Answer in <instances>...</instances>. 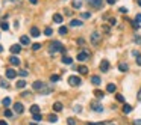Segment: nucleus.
I'll return each instance as SVG.
<instances>
[{
  "mask_svg": "<svg viewBox=\"0 0 141 125\" xmlns=\"http://www.w3.org/2000/svg\"><path fill=\"white\" fill-rule=\"evenodd\" d=\"M30 35H32L33 38H38V36H39V30H38L36 27H32V29H30Z\"/></svg>",
  "mask_w": 141,
  "mask_h": 125,
  "instance_id": "20",
  "label": "nucleus"
},
{
  "mask_svg": "<svg viewBox=\"0 0 141 125\" xmlns=\"http://www.w3.org/2000/svg\"><path fill=\"white\" fill-rule=\"evenodd\" d=\"M20 51H21V45H18V44L11 45V53H12V54H18Z\"/></svg>",
  "mask_w": 141,
  "mask_h": 125,
  "instance_id": "9",
  "label": "nucleus"
},
{
  "mask_svg": "<svg viewBox=\"0 0 141 125\" xmlns=\"http://www.w3.org/2000/svg\"><path fill=\"white\" fill-rule=\"evenodd\" d=\"M27 74H29V72H27V71H24V69H21V71H20V75H21V77H26Z\"/></svg>",
  "mask_w": 141,
  "mask_h": 125,
  "instance_id": "42",
  "label": "nucleus"
},
{
  "mask_svg": "<svg viewBox=\"0 0 141 125\" xmlns=\"http://www.w3.org/2000/svg\"><path fill=\"white\" fill-rule=\"evenodd\" d=\"M6 77H8V78H15V77H17V71H15V69H11V68L6 69Z\"/></svg>",
  "mask_w": 141,
  "mask_h": 125,
  "instance_id": "10",
  "label": "nucleus"
},
{
  "mask_svg": "<svg viewBox=\"0 0 141 125\" xmlns=\"http://www.w3.org/2000/svg\"><path fill=\"white\" fill-rule=\"evenodd\" d=\"M137 65H138V66H141V54H138V56H137Z\"/></svg>",
  "mask_w": 141,
  "mask_h": 125,
  "instance_id": "43",
  "label": "nucleus"
},
{
  "mask_svg": "<svg viewBox=\"0 0 141 125\" xmlns=\"http://www.w3.org/2000/svg\"><path fill=\"white\" fill-rule=\"evenodd\" d=\"M134 125H141V119H137V121H134Z\"/></svg>",
  "mask_w": 141,
  "mask_h": 125,
  "instance_id": "48",
  "label": "nucleus"
},
{
  "mask_svg": "<svg viewBox=\"0 0 141 125\" xmlns=\"http://www.w3.org/2000/svg\"><path fill=\"white\" fill-rule=\"evenodd\" d=\"M129 21H131V20H129ZM131 24H132L134 29H138V27H140V23H137V21H131Z\"/></svg>",
  "mask_w": 141,
  "mask_h": 125,
  "instance_id": "39",
  "label": "nucleus"
},
{
  "mask_svg": "<svg viewBox=\"0 0 141 125\" xmlns=\"http://www.w3.org/2000/svg\"><path fill=\"white\" fill-rule=\"evenodd\" d=\"M131 112H132V106L125 104V106H123V113H125V115H128V113H131Z\"/></svg>",
  "mask_w": 141,
  "mask_h": 125,
  "instance_id": "21",
  "label": "nucleus"
},
{
  "mask_svg": "<svg viewBox=\"0 0 141 125\" xmlns=\"http://www.w3.org/2000/svg\"><path fill=\"white\" fill-rule=\"evenodd\" d=\"M39 48H41V44H38V42L32 44V50H35V51H36V50H39Z\"/></svg>",
  "mask_w": 141,
  "mask_h": 125,
  "instance_id": "37",
  "label": "nucleus"
},
{
  "mask_svg": "<svg viewBox=\"0 0 141 125\" xmlns=\"http://www.w3.org/2000/svg\"><path fill=\"white\" fill-rule=\"evenodd\" d=\"M43 88H44V83L39 81V80H38V81H33V85H32V89H33V91H41Z\"/></svg>",
  "mask_w": 141,
  "mask_h": 125,
  "instance_id": "8",
  "label": "nucleus"
},
{
  "mask_svg": "<svg viewBox=\"0 0 141 125\" xmlns=\"http://www.w3.org/2000/svg\"><path fill=\"white\" fill-rule=\"evenodd\" d=\"M87 2L93 8H102V5H103V0H87Z\"/></svg>",
  "mask_w": 141,
  "mask_h": 125,
  "instance_id": "6",
  "label": "nucleus"
},
{
  "mask_svg": "<svg viewBox=\"0 0 141 125\" xmlns=\"http://www.w3.org/2000/svg\"><path fill=\"white\" fill-rule=\"evenodd\" d=\"M88 57H90V53H88V51H80V53L77 54V57H76V59H77L79 62H85Z\"/></svg>",
  "mask_w": 141,
  "mask_h": 125,
  "instance_id": "4",
  "label": "nucleus"
},
{
  "mask_svg": "<svg viewBox=\"0 0 141 125\" xmlns=\"http://www.w3.org/2000/svg\"><path fill=\"white\" fill-rule=\"evenodd\" d=\"M70 26L71 27H79V26H82V21L80 20H71L70 21Z\"/></svg>",
  "mask_w": 141,
  "mask_h": 125,
  "instance_id": "17",
  "label": "nucleus"
},
{
  "mask_svg": "<svg viewBox=\"0 0 141 125\" xmlns=\"http://www.w3.org/2000/svg\"><path fill=\"white\" fill-rule=\"evenodd\" d=\"M20 42H21L23 45H29V44H30V41H29V36H26V35H23V36L20 38Z\"/></svg>",
  "mask_w": 141,
  "mask_h": 125,
  "instance_id": "15",
  "label": "nucleus"
},
{
  "mask_svg": "<svg viewBox=\"0 0 141 125\" xmlns=\"http://www.w3.org/2000/svg\"><path fill=\"white\" fill-rule=\"evenodd\" d=\"M80 83H82L80 77H77V75H71V77H68V85H70V86L76 88V86H79Z\"/></svg>",
  "mask_w": 141,
  "mask_h": 125,
  "instance_id": "2",
  "label": "nucleus"
},
{
  "mask_svg": "<svg viewBox=\"0 0 141 125\" xmlns=\"http://www.w3.org/2000/svg\"><path fill=\"white\" fill-rule=\"evenodd\" d=\"M76 71H77L79 74H82V75L88 74V68H87V66H84V65H82V66H77V68H76Z\"/></svg>",
  "mask_w": 141,
  "mask_h": 125,
  "instance_id": "13",
  "label": "nucleus"
},
{
  "mask_svg": "<svg viewBox=\"0 0 141 125\" xmlns=\"http://www.w3.org/2000/svg\"><path fill=\"white\" fill-rule=\"evenodd\" d=\"M29 2H30L32 5H36V3H38V0H29Z\"/></svg>",
  "mask_w": 141,
  "mask_h": 125,
  "instance_id": "50",
  "label": "nucleus"
},
{
  "mask_svg": "<svg viewBox=\"0 0 141 125\" xmlns=\"http://www.w3.org/2000/svg\"><path fill=\"white\" fill-rule=\"evenodd\" d=\"M100 41H102V35H100L99 32L91 33V42H93V45H99Z\"/></svg>",
  "mask_w": 141,
  "mask_h": 125,
  "instance_id": "3",
  "label": "nucleus"
},
{
  "mask_svg": "<svg viewBox=\"0 0 141 125\" xmlns=\"http://www.w3.org/2000/svg\"><path fill=\"white\" fill-rule=\"evenodd\" d=\"M32 118H33V121H35V122H39V121H41V119H43V116H41V115H39V113H35V115H33V116H32Z\"/></svg>",
  "mask_w": 141,
  "mask_h": 125,
  "instance_id": "31",
  "label": "nucleus"
},
{
  "mask_svg": "<svg viewBox=\"0 0 141 125\" xmlns=\"http://www.w3.org/2000/svg\"><path fill=\"white\" fill-rule=\"evenodd\" d=\"M90 17H91L90 12H84V14H80V18H84V20H87V18H90Z\"/></svg>",
  "mask_w": 141,
  "mask_h": 125,
  "instance_id": "36",
  "label": "nucleus"
},
{
  "mask_svg": "<svg viewBox=\"0 0 141 125\" xmlns=\"http://www.w3.org/2000/svg\"><path fill=\"white\" fill-rule=\"evenodd\" d=\"M67 30H68V29H67L65 26H61V27H59V30H58V33H59V35H65V33H67Z\"/></svg>",
  "mask_w": 141,
  "mask_h": 125,
  "instance_id": "28",
  "label": "nucleus"
},
{
  "mask_svg": "<svg viewBox=\"0 0 141 125\" xmlns=\"http://www.w3.org/2000/svg\"><path fill=\"white\" fill-rule=\"evenodd\" d=\"M0 125H8V124H6L5 121H0Z\"/></svg>",
  "mask_w": 141,
  "mask_h": 125,
  "instance_id": "53",
  "label": "nucleus"
},
{
  "mask_svg": "<svg viewBox=\"0 0 141 125\" xmlns=\"http://www.w3.org/2000/svg\"><path fill=\"white\" fill-rule=\"evenodd\" d=\"M53 21L58 23V24H61V23H62V15H61V14H55V15H53Z\"/></svg>",
  "mask_w": 141,
  "mask_h": 125,
  "instance_id": "16",
  "label": "nucleus"
},
{
  "mask_svg": "<svg viewBox=\"0 0 141 125\" xmlns=\"http://www.w3.org/2000/svg\"><path fill=\"white\" fill-rule=\"evenodd\" d=\"M0 86H2V88H8V83H6V81H2Z\"/></svg>",
  "mask_w": 141,
  "mask_h": 125,
  "instance_id": "47",
  "label": "nucleus"
},
{
  "mask_svg": "<svg viewBox=\"0 0 141 125\" xmlns=\"http://www.w3.org/2000/svg\"><path fill=\"white\" fill-rule=\"evenodd\" d=\"M2 103H3V106H5V107H9V106H11V98H9V97H6V98H3V101H2Z\"/></svg>",
  "mask_w": 141,
  "mask_h": 125,
  "instance_id": "27",
  "label": "nucleus"
},
{
  "mask_svg": "<svg viewBox=\"0 0 141 125\" xmlns=\"http://www.w3.org/2000/svg\"><path fill=\"white\" fill-rule=\"evenodd\" d=\"M74 112H77V113H79V112H82V107H79V106H76V107H74Z\"/></svg>",
  "mask_w": 141,
  "mask_h": 125,
  "instance_id": "46",
  "label": "nucleus"
},
{
  "mask_svg": "<svg viewBox=\"0 0 141 125\" xmlns=\"http://www.w3.org/2000/svg\"><path fill=\"white\" fill-rule=\"evenodd\" d=\"M0 27H2L3 30H8V29H9V24H8V23H0Z\"/></svg>",
  "mask_w": 141,
  "mask_h": 125,
  "instance_id": "38",
  "label": "nucleus"
},
{
  "mask_svg": "<svg viewBox=\"0 0 141 125\" xmlns=\"http://www.w3.org/2000/svg\"><path fill=\"white\" fill-rule=\"evenodd\" d=\"M30 125H36V124H30Z\"/></svg>",
  "mask_w": 141,
  "mask_h": 125,
  "instance_id": "56",
  "label": "nucleus"
},
{
  "mask_svg": "<svg viewBox=\"0 0 141 125\" xmlns=\"http://www.w3.org/2000/svg\"><path fill=\"white\" fill-rule=\"evenodd\" d=\"M91 83H93L94 86H99V85L102 83V80H100L99 75H93V77H91Z\"/></svg>",
  "mask_w": 141,
  "mask_h": 125,
  "instance_id": "14",
  "label": "nucleus"
},
{
  "mask_svg": "<svg viewBox=\"0 0 141 125\" xmlns=\"http://www.w3.org/2000/svg\"><path fill=\"white\" fill-rule=\"evenodd\" d=\"M91 109H93V110H96V112H99V113H100V112H103V107H102V104H100V103H93V104H91Z\"/></svg>",
  "mask_w": 141,
  "mask_h": 125,
  "instance_id": "11",
  "label": "nucleus"
},
{
  "mask_svg": "<svg viewBox=\"0 0 141 125\" xmlns=\"http://www.w3.org/2000/svg\"><path fill=\"white\" fill-rule=\"evenodd\" d=\"M71 5H73L74 9H80V8H82V0H73Z\"/></svg>",
  "mask_w": 141,
  "mask_h": 125,
  "instance_id": "19",
  "label": "nucleus"
},
{
  "mask_svg": "<svg viewBox=\"0 0 141 125\" xmlns=\"http://www.w3.org/2000/svg\"><path fill=\"white\" fill-rule=\"evenodd\" d=\"M137 3H138V5L141 6V0H137Z\"/></svg>",
  "mask_w": 141,
  "mask_h": 125,
  "instance_id": "54",
  "label": "nucleus"
},
{
  "mask_svg": "<svg viewBox=\"0 0 141 125\" xmlns=\"http://www.w3.org/2000/svg\"><path fill=\"white\" fill-rule=\"evenodd\" d=\"M14 112H15V113H18V115H21V113L24 112L23 104H21V103H15V104H14Z\"/></svg>",
  "mask_w": 141,
  "mask_h": 125,
  "instance_id": "5",
  "label": "nucleus"
},
{
  "mask_svg": "<svg viewBox=\"0 0 141 125\" xmlns=\"http://www.w3.org/2000/svg\"><path fill=\"white\" fill-rule=\"evenodd\" d=\"M2 51H3V47H2V45H0V53H2Z\"/></svg>",
  "mask_w": 141,
  "mask_h": 125,
  "instance_id": "55",
  "label": "nucleus"
},
{
  "mask_svg": "<svg viewBox=\"0 0 141 125\" xmlns=\"http://www.w3.org/2000/svg\"><path fill=\"white\" fill-rule=\"evenodd\" d=\"M115 23H117V20H115V18H111V20H109V24H111V26H114Z\"/></svg>",
  "mask_w": 141,
  "mask_h": 125,
  "instance_id": "44",
  "label": "nucleus"
},
{
  "mask_svg": "<svg viewBox=\"0 0 141 125\" xmlns=\"http://www.w3.org/2000/svg\"><path fill=\"white\" fill-rule=\"evenodd\" d=\"M115 89H117V88H115L114 83H109V85L106 86V91H108V92H115Z\"/></svg>",
  "mask_w": 141,
  "mask_h": 125,
  "instance_id": "25",
  "label": "nucleus"
},
{
  "mask_svg": "<svg viewBox=\"0 0 141 125\" xmlns=\"http://www.w3.org/2000/svg\"><path fill=\"white\" fill-rule=\"evenodd\" d=\"M30 113H32V115H35V113H39V106L33 104V106L30 107Z\"/></svg>",
  "mask_w": 141,
  "mask_h": 125,
  "instance_id": "23",
  "label": "nucleus"
},
{
  "mask_svg": "<svg viewBox=\"0 0 141 125\" xmlns=\"http://www.w3.org/2000/svg\"><path fill=\"white\" fill-rule=\"evenodd\" d=\"M50 81H52V83H56V81H59V75H56V74H53V75L50 77Z\"/></svg>",
  "mask_w": 141,
  "mask_h": 125,
  "instance_id": "33",
  "label": "nucleus"
},
{
  "mask_svg": "<svg viewBox=\"0 0 141 125\" xmlns=\"http://www.w3.org/2000/svg\"><path fill=\"white\" fill-rule=\"evenodd\" d=\"M12 115H14V113H12V112L6 107V110H5V116H6V118H12Z\"/></svg>",
  "mask_w": 141,
  "mask_h": 125,
  "instance_id": "35",
  "label": "nucleus"
},
{
  "mask_svg": "<svg viewBox=\"0 0 141 125\" xmlns=\"http://www.w3.org/2000/svg\"><path fill=\"white\" fill-rule=\"evenodd\" d=\"M53 110H55V112H61V110H62V104H61V103H55V104H53Z\"/></svg>",
  "mask_w": 141,
  "mask_h": 125,
  "instance_id": "26",
  "label": "nucleus"
},
{
  "mask_svg": "<svg viewBox=\"0 0 141 125\" xmlns=\"http://www.w3.org/2000/svg\"><path fill=\"white\" fill-rule=\"evenodd\" d=\"M137 98H138V100L141 101V89H140V92H138V97H137Z\"/></svg>",
  "mask_w": 141,
  "mask_h": 125,
  "instance_id": "52",
  "label": "nucleus"
},
{
  "mask_svg": "<svg viewBox=\"0 0 141 125\" xmlns=\"http://www.w3.org/2000/svg\"><path fill=\"white\" fill-rule=\"evenodd\" d=\"M24 86H26V81H24V80H20V81H17V88H18V89H23Z\"/></svg>",
  "mask_w": 141,
  "mask_h": 125,
  "instance_id": "30",
  "label": "nucleus"
},
{
  "mask_svg": "<svg viewBox=\"0 0 141 125\" xmlns=\"http://www.w3.org/2000/svg\"><path fill=\"white\" fill-rule=\"evenodd\" d=\"M44 35H46V36H52V35H53V30H52L50 27H46V30H44Z\"/></svg>",
  "mask_w": 141,
  "mask_h": 125,
  "instance_id": "29",
  "label": "nucleus"
},
{
  "mask_svg": "<svg viewBox=\"0 0 141 125\" xmlns=\"http://www.w3.org/2000/svg\"><path fill=\"white\" fill-rule=\"evenodd\" d=\"M135 21H137V23H141V14H138V15L135 17Z\"/></svg>",
  "mask_w": 141,
  "mask_h": 125,
  "instance_id": "45",
  "label": "nucleus"
},
{
  "mask_svg": "<svg viewBox=\"0 0 141 125\" xmlns=\"http://www.w3.org/2000/svg\"><path fill=\"white\" fill-rule=\"evenodd\" d=\"M118 11H120L122 14H126V12H128V8H125V6H122V8H120Z\"/></svg>",
  "mask_w": 141,
  "mask_h": 125,
  "instance_id": "41",
  "label": "nucleus"
},
{
  "mask_svg": "<svg viewBox=\"0 0 141 125\" xmlns=\"http://www.w3.org/2000/svg\"><path fill=\"white\" fill-rule=\"evenodd\" d=\"M135 41H137L138 44H141V38H140V36H137V38H135Z\"/></svg>",
  "mask_w": 141,
  "mask_h": 125,
  "instance_id": "49",
  "label": "nucleus"
},
{
  "mask_svg": "<svg viewBox=\"0 0 141 125\" xmlns=\"http://www.w3.org/2000/svg\"><path fill=\"white\" fill-rule=\"evenodd\" d=\"M62 63H65V65H71V63H73V59H71L70 56H64V57H62Z\"/></svg>",
  "mask_w": 141,
  "mask_h": 125,
  "instance_id": "18",
  "label": "nucleus"
},
{
  "mask_svg": "<svg viewBox=\"0 0 141 125\" xmlns=\"http://www.w3.org/2000/svg\"><path fill=\"white\" fill-rule=\"evenodd\" d=\"M49 51H50V54H55L56 51L64 53V51H65V48H64V45H62L59 41H53V42L50 44V47H49Z\"/></svg>",
  "mask_w": 141,
  "mask_h": 125,
  "instance_id": "1",
  "label": "nucleus"
},
{
  "mask_svg": "<svg viewBox=\"0 0 141 125\" xmlns=\"http://www.w3.org/2000/svg\"><path fill=\"white\" fill-rule=\"evenodd\" d=\"M67 124L68 125H74V119H73V118H68V119H67Z\"/></svg>",
  "mask_w": 141,
  "mask_h": 125,
  "instance_id": "40",
  "label": "nucleus"
},
{
  "mask_svg": "<svg viewBox=\"0 0 141 125\" xmlns=\"http://www.w3.org/2000/svg\"><path fill=\"white\" fill-rule=\"evenodd\" d=\"M108 69H109V62L108 60H102L100 62V71L102 72H106Z\"/></svg>",
  "mask_w": 141,
  "mask_h": 125,
  "instance_id": "7",
  "label": "nucleus"
},
{
  "mask_svg": "<svg viewBox=\"0 0 141 125\" xmlns=\"http://www.w3.org/2000/svg\"><path fill=\"white\" fill-rule=\"evenodd\" d=\"M106 2H108L109 5H114V3H115V0H106Z\"/></svg>",
  "mask_w": 141,
  "mask_h": 125,
  "instance_id": "51",
  "label": "nucleus"
},
{
  "mask_svg": "<svg viewBox=\"0 0 141 125\" xmlns=\"http://www.w3.org/2000/svg\"><path fill=\"white\" fill-rule=\"evenodd\" d=\"M115 98H117V101H118V103H125V97H123L122 94H117V97H115Z\"/></svg>",
  "mask_w": 141,
  "mask_h": 125,
  "instance_id": "34",
  "label": "nucleus"
},
{
  "mask_svg": "<svg viewBox=\"0 0 141 125\" xmlns=\"http://www.w3.org/2000/svg\"><path fill=\"white\" fill-rule=\"evenodd\" d=\"M118 69H120L122 72H126V71L129 69V66H128L126 63H120V65H118Z\"/></svg>",
  "mask_w": 141,
  "mask_h": 125,
  "instance_id": "24",
  "label": "nucleus"
},
{
  "mask_svg": "<svg viewBox=\"0 0 141 125\" xmlns=\"http://www.w3.org/2000/svg\"><path fill=\"white\" fill-rule=\"evenodd\" d=\"M94 97L100 100V98H103V97H105V92H102V91H99V89H97V91H94Z\"/></svg>",
  "mask_w": 141,
  "mask_h": 125,
  "instance_id": "22",
  "label": "nucleus"
},
{
  "mask_svg": "<svg viewBox=\"0 0 141 125\" xmlns=\"http://www.w3.org/2000/svg\"><path fill=\"white\" fill-rule=\"evenodd\" d=\"M9 62H11V65H15V66L20 65V59H18L17 56H11V57H9Z\"/></svg>",
  "mask_w": 141,
  "mask_h": 125,
  "instance_id": "12",
  "label": "nucleus"
},
{
  "mask_svg": "<svg viewBox=\"0 0 141 125\" xmlns=\"http://www.w3.org/2000/svg\"><path fill=\"white\" fill-rule=\"evenodd\" d=\"M56 121H58V116H56V115H49V122L53 124V122H56Z\"/></svg>",
  "mask_w": 141,
  "mask_h": 125,
  "instance_id": "32",
  "label": "nucleus"
}]
</instances>
